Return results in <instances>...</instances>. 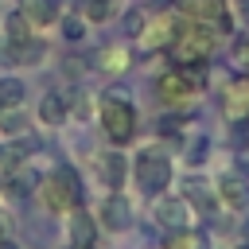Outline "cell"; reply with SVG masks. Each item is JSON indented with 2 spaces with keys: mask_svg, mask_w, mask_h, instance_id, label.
<instances>
[{
  "mask_svg": "<svg viewBox=\"0 0 249 249\" xmlns=\"http://www.w3.org/2000/svg\"><path fill=\"white\" fill-rule=\"evenodd\" d=\"M222 113H226L230 121H249V74H245V78H233V82L226 86Z\"/></svg>",
  "mask_w": 249,
  "mask_h": 249,
  "instance_id": "13",
  "label": "cell"
},
{
  "mask_svg": "<svg viewBox=\"0 0 249 249\" xmlns=\"http://www.w3.org/2000/svg\"><path fill=\"white\" fill-rule=\"evenodd\" d=\"M58 31H62L66 43H82L86 31H89V23H86V16H78V12H62V16H58Z\"/></svg>",
  "mask_w": 249,
  "mask_h": 249,
  "instance_id": "21",
  "label": "cell"
},
{
  "mask_svg": "<svg viewBox=\"0 0 249 249\" xmlns=\"http://www.w3.org/2000/svg\"><path fill=\"white\" fill-rule=\"evenodd\" d=\"M97 179L109 187V191H121L124 187V179H128V160H124V152H101L97 156Z\"/></svg>",
  "mask_w": 249,
  "mask_h": 249,
  "instance_id": "12",
  "label": "cell"
},
{
  "mask_svg": "<svg viewBox=\"0 0 249 249\" xmlns=\"http://www.w3.org/2000/svg\"><path fill=\"white\" fill-rule=\"evenodd\" d=\"M97 230L101 226H97V218L86 206L66 214V245L70 249H97Z\"/></svg>",
  "mask_w": 249,
  "mask_h": 249,
  "instance_id": "8",
  "label": "cell"
},
{
  "mask_svg": "<svg viewBox=\"0 0 249 249\" xmlns=\"http://www.w3.org/2000/svg\"><path fill=\"white\" fill-rule=\"evenodd\" d=\"M183 198L191 202V210H206V214H214V210H218V198H214V191H210L206 183H198V179H191V183H187Z\"/></svg>",
  "mask_w": 249,
  "mask_h": 249,
  "instance_id": "17",
  "label": "cell"
},
{
  "mask_svg": "<svg viewBox=\"0 0 249 249\" xmlns=\"http://www.w3.org/2000/svg\"><path fill=\"white\" fill-rule=\"evenodd\" d=\"M175 31H179L175 16L171 12H160V16H152L144 23V31L136 35V43H140V51H167L171 39H175Z\"/></svg>",
  "mask_w": 249,
  "mask_h": 249,
  "instance_id": "9",
  "label": "cell"
},
{
  "mask_svg": "<svg viewBox=\"0 0 249 249\" xmlns=\"http://www.w3.org/2000/svg\"><path fill=\"white\" fill-rule=\"evenodd\" d=\"M241 62H245V66H249V39H245V43H241Z\"/></svg>",
  "mask_w": 249,
  "mask_h": 249,
  "instance_id": "28",
  "label": "cell"
},
{
  "mask_svg": "<svg viewBox=\"0 0 249 249\" xmlns=\"http://www.w3.org/2000/svg\"><path fill=\"white\" fill-rule=\"evenodd\" d=\"M82 70H86V66H82V58H66V74H70V78H78Z\"/></svg>",
  "mask_w": 249,
  "mask_h": 249,
  "instance_id": "27",
  "label": "cell"
},
{
  "mask_svg": "<svg viewBox=\"0 0 249 249\" xmlns=\"http://www.w3.org/2000/svg\"><path fill=\"white\" fill-rule=\"evenodd\" d=\"M167 249H202V237L187 226V230H171L167 233Z\"/></svg>",
  "mask_w": 249,
  "mask_h": 249,
  "instance_id": "22",
  "label": "cell"
},
{
  "mask_svg": "<svg viewBox=\"0 0 249 249\" xmlns=\"http://www.w3.org/2000/svg\"><path fill=\"white\" fill-rule=\"evenodd\" d=\"M4 51L16 66H39L47 58V39L39 31H31V35H19V39H4Z\"/></svg>",
  "mask_w": 249,
  "mask_h": 249,
  "instance_id": "11",
  "label": "cell"
},
{
  "mask_svg": "<svg viewBox=\"0 0 249 249\" xmlns=\"http://www.w3.org/2000/svg\"><path fill=\"white\" fill-rule=\"evenodd\" d=\"M23 101H27V86H23V78L4 74V78H0V109H16V105H23Z\"/></svg>",
  "mask_w": 249,
  "mask_h": 249,
  "instance_id": "19",
  "label": "cell"
},
{
  "mask_svg": "<svg viewBox=\"0 0 249 249\" xmlns=\"http://www.w3.org/2000/svg\"><path fill=\"white\" fill-rule=\"evenodd\" d=\"M0 136H4V140L27 136V113H23V105H16V109H0Z\"/></svg>",
  "mask_w": 249,
  "mask_h": 249,
  "instance_id": "18",
  "label": "cell"
},
{
  "mask_svg": "<svg viewBox=\"0 0 249 249\" xmlns=\"http://www.w3.org/2000/svg\"><path fill=\"white\" fill-rule=\"evenodd\" d=\"M121 23H124V35H128V39H136V35L144 31V23H148V16H144L140 8H132V12H124V19H121Z\"/></svg>",
  "mask_w": 249,
  "mask_h": 249,
  "instance_id": "23",
  "label": "cell"
},
{
  "mask_svg": "<svg viewBox=\"0 0 249 249\" xmlns=\"http://www.w3.org/2000/svg\"><path fill=\"white\" fill-rule=\"evenodd\" d=\"M214 195H218V202H222V206H230V210H241V206L249 202L245 179H233V175H222V179H218V187H214Z\"/></svg>",
  "mask_w": 249,
  "mask_h": 249,
  "instance_id": "15",
  "label": "cell"
},
{
  "mask_svg": "<svg viewBox=\"0 0 249 249\" xmlns=\"http://www.w3.org/2000/svg\"><path fill=\"white\" fill-rule=\"evenodd\" d=\"M175 12L187 16L191 23L210 27L214 35L230 31V8H226V0H175Z\"/></svg>",
  "mask_w": 249,
  "mask_h": 249,
  "instance_id": "6",
  "label": "cell"
},
{
  "mask_svg": "<svg viewBox=\"0 0 249 249\" xmlns=\"http://www.w3.org/2000/svg\"><path fill=\"white\" fill-rule=\"evenodd\" d=\"M128 171H132V179H136L140 195L156 198V195H163V191L171 187L175 163H171V156H167L163 148L148 144V148H140V152H136V160H132V167H128Z\"/></svg>",
  "mask_w": 249,
  "mask_h": 249,
  "instance_id": "3",
  "label": "cell"
},
{
  "mask_svg": "<svg viewBox=\"0 0 249 249\" xmlns=\"http://www.w3.org/2000/svg\"><path fill=\"white\" fill-rule=\"evenodd\" d=\"M0 237H8V222H4V214H0Z\"/></svg>",
  "mask_w": 249,
  "mask_h": 249,
  "instance_id": "29",
  "label": "cell"
},
{
  "mask_svg": "<svg viewBox=\"0 0 249 249\" xmlns=\"http://www.w3.org/2000/svg\"><path fill=\"white\" fill-rule=\"evenodd\" d=\"M214 54V31L202 27V23H187L175 31L171 47H167V58L175 66H191V62H206Z\"/></svg>",
  "mask_w": 249,
  "mask_h": 249,
  "instance_id": "5",
  "label": "cell"
},
{
  "mask_svg": "<svg viewBox=\"0 0 249 249\" xmlns=\"http://www.w3.org/2000/svg\"><path fill=\"white\" fill-rule=\"evenodd\" d=\"M152 214H156V222L163 226V230H187L191 226V202L183 198V195H156V202H152Z\"/></svg>",
  "mask_w": 249,
  "mask_h": 249,
  "instance_id": "10",
  "label": "cell"
},
{
  "mask_svg": "<svg viewBox=\"0 0 249 249\" xmlns=\"http://www.w3.org/2000/svg\"><path fill=\"white\" fill-rule=\"evenodd\" d=\"M97 121H101V132H105V140H109L113 148H124V144L136 140V124H140L136 105H132L128 97H121L117 89L101 93V101H97Z\"/></svg>",
  "mask_w": 249,
  "mask_h": 249,
  "instance_id": "1",
  "label": "cell"
},
{
  "mask_svg": "<svg viewBox=\"0 0 249 249\" xmlns=\"http://www.w3.org/2000/svg\"><path fill=\"white\" fill-rule=\"evenodd\" d=\"M183 124H187V117H183V113H167V117H160V132H163V136L183 132Z\"/></svg>",
  "mask_w": 249,
  "mask_h": 249,
  "instance_id": "24",
  "label": "cell"
},
{
  "mask_svg": "<svg viewBox=\"0 0 249 249\" xmlns=\"http://www.w3.org/2000/svg\"><path fill=\"white\" fill-rule=\"evenodd\" d=\"M237 128H233V144L237 148H249V121H233Z\"/></svg>",
  "mask_w": 249,
  "mask_h": 249,
  "instance_id": "26",
  "label": "cell"
},
{
  "mask_svg": "<svg viewBox=\"0 0 249 249\" xmlns=\"http://www.w3.org/2000/svg\"><path fill=\"white\" fill-rule=\"evenodd\" d=\"M128 58H132V54H128L124 43H109V47L97 51L93 62H97V70H105V74H121V70H128Z\"/></svg>",
  "mask_w": 249,
  "mask_h": 249,
  "instance_id": "16",
  "label": "cell"
},
{
  "mask_svg": "<svg viewBox=\"0 0 249 249\" xmlns=\"http://www.w3.org/2000/svg\"><path fill=\"white\" fill-rule=\"evenodd\" d=\"M39 198H43V206H47L51 214H58V218H66L70 210H78V206H82V179H78V171H74L70 163L47 171V175L39 179Z\"/></svg>",
  "mask_w": 249,
  "mask_h": 249,
  "instance_id": "2",
  "label": "cell"
},
{
  "mask_svg": "<svg viewBox=\"0 0 249 249\" xmlns=\"http://www.w3.org/2000/svg\"><path fill=\"white\" fill-rule=\"evenodd\" d=\"M0 187H4V175H0Z\"/></svg>",
  "mask_w": 249,
  "mask_h": 249,
  "instance_id": "30",
  "label": "cell"
},
{
  "mask_svg": "<svg viewBox=\"0 0 249 249\" xmlns=\"http://www.w3.org/2000/svg\"><path fill=\"white\" fill-rule=\"evenodd\" d=\"M202 86H206V62L171 66V70H163V74L156 78V93H160V101H163V105H171V109L187 105Z\"/></svg>",
  "mask_w": 249,
  "mask_h": 249,
  "instance_id": "4",
  "label": "cell"
},
{
  "mask_svg": "<svg viewBox=\"0 0 249 249\" xmlns=\"http://www.w3.org/2000/svg\"><path fill=\"white\" fill-rule=\"evenodd\" d=\"M97 226L109 230V233H124L132 226V202L121 195V191H109L97 206Z\"/></svg>",
  "mask_w": 249,
  "mask_h": 249,
  "instance_id": "7",
  "label": "cell"
},
{
  "mask_svg": "<svg viewBox=\"0 0 249 249\" xmlns=\"http://www.w3.org/2000/svg\"><path fill=\"white\" fill-rule=\"evenodd\" d=\"M117 12H121V0H82L86 23H109Z\"/></svg>",
  "mask_w": 249,
  "mask_h": 249,
  "instance_id": "20",
  "label": "cell"
},
{
  "mask_svg": "<svg viewBox=\"0 0 249 249\" xmlns=\"http://www.w3.org/2000/svg\"><path fill=\"white\" fill-rule=\"evenodd\" d=\"M206 148H210V144H206V136H195V140L187 144V163H195V167H198V163L206 160Z\"/></svg>",
  "mask_w": 249,
  "mask_h": 249,
  "instance_id": "25",
  "label": "cell"
},
{
  "mask_svg": "<svg viewBox=\"0 0 249 249\" xmlns=\"http://www.w3.org/2000/svg\"><path fill=\"white\" fill-rule=\"evenodd\" d=\"M35 117H39V124H47V128H58V124L70 117V101H66V93H43V97H39V109H35Z\"/></svg>",
  "mask_w": 249,
  "mask_h": 249,
  "instance_id": "14",
  "label": "cell"
}]
</instances>
